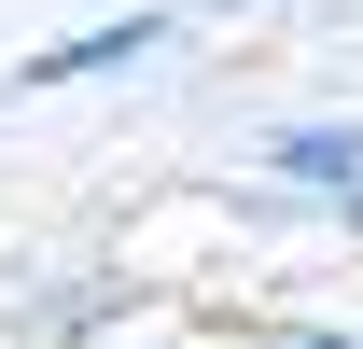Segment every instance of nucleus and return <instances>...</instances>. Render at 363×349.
I'll list each match as a JSON object with an SVG mask.
<instances>
[{
	"instance_id": "obj_1",
	"label": "nucleus",
	"mask_w": 363,
	"mask_h": 349,
	"mask_svg": "<svg viewBox=\"0 0 363 349\" xmlns=\"http://www.w3.org/2000/svg\"><path fill=\"white\" fill-rule=\"evenodd\" d=\"M266 182L294 210L363 223V112H294V126H266Z\"/></svg>"
},
{
	"instance_id": "obj_2",
	"label": "nucleus",
	"mask_w": 363,
	"mask_h": 349,
	"mask_svg": "<svg viewBox=\"0 0 363 349\" xmlns=\"http://www.w3.org/2000/svg\"><path fill=\"white\" fill-rule=\"evenodd\" d=\"M168 56V14H98V28H56V43L14 56V98H56V84H112V70H154Z\"/></svg>"
},
{
	"instance_id": "obj_3",
	"label": "nucleus",
	"mask_w": 363,
	"mask_h": 349,
	"mask_svg": "<svg viewBox=\"0 0 363 349\" xmlns=\"http://www.w3.org/2000/svg\"><path fill=\"white\" fill-rule=\"evenodd\" d=\"M252 349H363V321H266Z\"/></svg>"
},
{
	"instance_id": "obj_4",
	"label": "nucleus",
	"mask_w": 363,
	"mask_h": 349,
	"mask_svg": "<svg viewBox=\"0 0 363 349\" xmlns=\"http://www.w3.org/2000/svg\"><path fill=\"white\" fill-rule=\"evenodd\" d=\"M126 349H196V336H126Z\"/></svg>"
}]
</instances>
